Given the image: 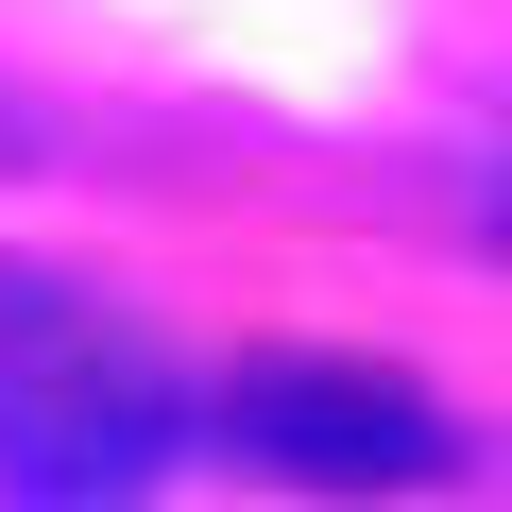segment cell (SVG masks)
Segmentation results:
<instances>
[{
    "mask_svg": "<svg viewBox=\"0 0 512 512\" xmlns=\"http://www.w3.org/2000/svg\"><path fill=\"white\" fill-rule=\"evenodd\" d=\"M188 461V376L86 274H0V512H137Z\"/></svg>",
    "mask_w": 512,
    "mask_h": 512,
    "instance_id": "obj_1",
    "label": "cell"
},
{
    "mask_svg": "<svg viewBox=\"0 0 512 512\" xmlns=\"http://www.w3.org/2000/svg\"><path fill=\"white\" fill-rule=\"evenodd\" d=\"M205 444L239 478H291V495H444L461 478V427L376 359H239L205 393Z\"/></svg>",
    "mask_w": 512,
    "mask_h": 512,
    "instance_id": "obj_2",
    "label": "cell"
},
{
    "mask_svg": "<svg viewBox=\"0 0 512 512\" xmlns=\"http://www.w3.org/2000/svg\"><path fill=\"white\" fill-rule=\"evenodd\" d=\"M478 205H495V239H512V154H495V171H478Z\"/></svg>",
    "mask_w": 512,
    "mask_h": 512,
    "instance_id": "obj_3",
    "label": "cell"
}]
</instances>
